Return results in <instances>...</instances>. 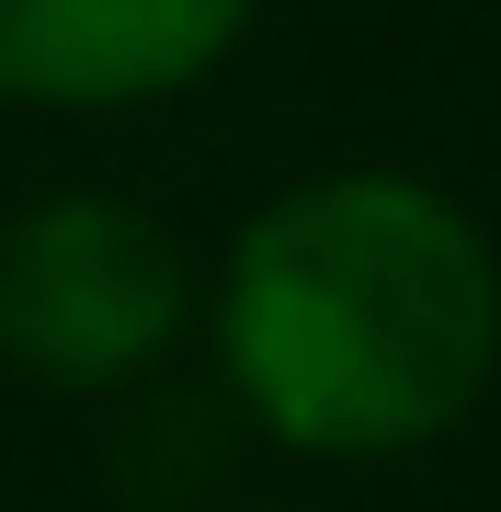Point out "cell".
Returning <instances> with one entry per match:
<instances>
[{"label":"cell","mask_w":501,"mask_h":512,"mask_svg":"<svg viewBox=\"0 0 501 512\" xmlns=\"http://www.w3.org/2000/svg\"><path fill=\"white\" fill-rule=\"evenodd\" d=\"M217 365L297 456H410L456 433L501 365V262L456 194L410 171H319L240 228Z\"/></svg>","instance_id":"6da1fadb"},{"label":"cell","mask_w":501,"mask_h":512,"mask_svg":"<svg viewBox=\"0 0 501 512\" xmlns=\"http://www.w3.org/2000/svg\"><path fill=\"white\" fill-rule=\"evenodd\" d=\"M194 319V262L126 194H46L0 217V353L35 387H126Z\"/></svg>","instance_id":"7a4b0ae2"},{"label":"cell","mask_w":501,"mask_h":512,"mask_svg":"<svg viewBox=\"0 0 501 512\" xmlns=\"http://www.w3.org/2000/svg\"><path fill=\"white\" fill-rule=\"evenodd\" d=\"M262 0H0V103L114 114L205 80Z\"/></svg>","instance_id":"3957f363"}]
</instances>
